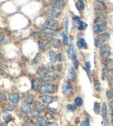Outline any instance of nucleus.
I'll return each mask as SVG.
<instances>
[{"label":"nucleus","mask_w":113,"mask_h":126,"mask_svg":"<svg viewBox=\"0 0 113 126\" xmlns=\"http://www.w3.org/2000/svg\"><path fill=\"white\" fill-rule=\"evenodd\" d=\"M56 91V87L55 84H44L42 86L40 87L39 92L43 95H46V94H50V93H54Z\"/></svg>","instance_id":"obj_1"},{"label":"nucleus","mask_w":113,"mask_h":126,"mask_svg":"<svg viewBox=\"0 0 113 126\" xmlns=\"http://www.w3.org/2000/svg\"><path fill=\"white\" fill-rule=\"evenodd\" d=\"M44 26L51 28V29H56V28H57L59 26V22L54 18H49L44 21Z\"/></svg>","instance_id":"obj_2"},{"label":"nucleus","mask_w":113,"mask_h":126,"mask_svg":"<svg viewBox=\"0 0 113 126\" xmlns=\"http://www.w3.org/2000/svg\"><path fill=\"white\" fill-rule=\"evenodd\" d=\"M100 53L101 56L104 58H109L110 55H111V48H110L109 45L107 44H104L102 45V47L100 48Z\"/></svg>","instance_id":"obj_3"},{"label":"nucleus","mask_w":113,"mask_h":126,"mask_svg":"<svg viewBox=\"0 0 113 126\" xmlns=\"http://www.w3.org/2000/svg\"><path fill=\"white\" fill-rule=\"evenodd\" d=\"M54 67L50 65V66H43L42 68H40L38 70V74L40 75V76H46L47 73L49 72H52L54 71Z\"/></svg>","instance_id":"obj_4"},{"label":"nucleus","mask_w":113,"mask_h":126,"mask_svg":"<svg viewBox=\"0 0 113 126\" xmlns=\"http://www.w3.org/2000/svg\"><path fill=\"white\" fill-rule=\"evenodd\" d=\"M107 29V25L105 23L102 24H97L96 25H94L93 27V31H94L95 33H101V32H104Z\"/></svg>","instance_id":"obj_5"},{"label":"nucleus","mask_w":113,"mask_h":126,"mask_svg":"<svg viewBox=\"0 0 113 126\" xmlns=\"http://www.w3.org/2000/svg\"><path fill=\"white\" fill-rule=\"evenodd\" d=\"M48 16L50 17V18H56L57 17H59V15H60V10H56L55 8H50V10H48V12H47Z\"/></svg>","instance_id":"obj_6"},{"label":"nucleus","mask_w":113,"mask_h":126,"mask_svg":"<svg viewBox=\"0 0 113 126\" xmlns=\"http://www.w3.org/2000/svg\"><path fill=\"white\" fill-rule=\"evenodd\" d=\"M67 54H68V57H69L70 59L74 60L75 58H77V56H76V53H75V50H74L73 43H71L69 45V48H68V50H67Z\"/></svg>","instance_id":"obj_7"},{"label":"nucleus","mask_w":113,"mask_h":126,"mask_svg":"<svg viewBox=\"0 0 113 126\" xmlns=\"http://www.w3.org/2000/svg\"><path fill=\"white\" fill-rule=\"evenodd\" d=\"M63 92L65 95H70L72 92V87H71V84L68 82H65L63 84Z\"/></svg>","instance_id":"obj_8"},{"label":"nucleus","mask_w":113,"mask_h":126,"mask_svg":"<svg viewBox=\"0 0 113 126\" xmlns=\"http://www.w3.org/2000/svg\"><path fill=\"white\" fill-rule=\"evenodd\" d=\"M65 1L64 0H56L55 2L52 3V6L53 8L56 9V10H62V9L65 7Z\"/></svg>","instance_id":"obj_9"},{"label":"nucleus","mask_w":113,"mask_h":126,"mask_svg":"<svg viewBox=\"0 0 113 126\" xmlns=\"http://www.w3.org/2000/svg\"><path fill=\"white\" fill-rule=\"evenodd\" d=\"M42 31L44 34L48 36H56V31L54 29H51V28H48V27L44 26L42 28Z\"/></svg>","instance_id":"obj_10"},{"label":"nucleus","mask_w":113,"mask_h":126,"mask_svg":"<svg viewBox=\"0 0 113 126\" xmlns=\"http://www.w3.org/2000/svg\"><path fill=\"white\" fill-rule=\"evenodd\" d=\"M20 109H21V111L23 112L24 114H25V115H28V114L32 113V109H31V107H30L29 103H23L21 105V107H20Z\"/></svg>","instance_id":"obj_11"},{"label":"nucleus","mask_w":113,"mask_h":126,"mask_svg":"<svg viewBox=\"0 0 113 126\" xmlns=\"http://www.w3.org/2000/svg\"><path fill=\"white\" fill-rule=\"evenodd\" d=\"M106 14L105 13H100V14L97 15V17L95 18V23H101L105 22L106 20Z\"/></svg>","instance_id":"obj_12"},{"label":"nucleus","mask_w":113,"mask_h":126,"mask_svg":"<svg viewBox=\"0 0 113 126\" xmlns=\"http://www.w3.org/2000/svg\"><path fill=\"white\" fill-rule=\"evenodd\" d=\"M8 99L12 103H18V101H19V96L17 95V94H16V93H11V94L9 95Z\"/></svg>","instance_id":"obj_13"},{"label":"nucleus","mask_w":113,"mask_h":126,"mask_svg":"<svg viewBox=\"0 0 113 126\" xmlns=\"http://www.w3.org/2000/svg\"><path fill=\"white\" fill-rule=\"evenodd\" d=\"M103 77L105 78V77H113V70L111 69H106V70H103Z\"/></svg>","instance_id":"obj_14"},{"label":"nucleus","mask_w":113,"mask_h":126,"mask_svg":"<svg viewBox=\"0 0 113 126\" xmlns=\"http://www.w3.org/2000/svg\"><path fill=\"white\" fill-rule=\"evenodd\" d=\"M49 54H50V62H51V64L56 63V60L58 59V56H57V54H56L54 50H50Z\"/></svg>","instance_id":"obj_15"},{"label":"nucleus","mask_w":113,"mask_h":126,"mask_svg":"<svg viewBox=\"0 0 113 126\" xmlns=\"http://www.w3.org/2000/svg\"><path fill=\"white\" fill-rule=\"evenodd\" d=\"M76 69L74 68V66H71V68H70V70H69V76L70 78L71 79V80L75 81L76 78H77V74H76Z\"/></svg>","instance_id":"obj_16"},{"label":"nucleus","mask_w":113,"mask_h":126,"mask_svg":"<svg viewBox=\"0 0 113 126\" xmlns=\"http://www.w3.org/2000/svg\"><path fill=\"white\" fill-rule=\"evenodd\" d=\"M54 80V77L51 76H41V81L44 82V84H50L52 81Z\"/></svg>","instance_id":"obj_17"},{"label":"nucleus","mask_w":113,"mask_h":126,"mask_svg":"<svg viewBox=\"0 0 113 126\" xmlns=\"http://www.w3.org/2000/svg\"><path fill=\"white\" fill-rule=\"evenodd\" d=\"M41 98H42L43 102H44V103H47V104H49V103H51L53 102V100H54L52 97H50V96H47V95L42 96V97H41Z\"/></svg>","instance_id":"obj_18"},{"label":"nucleus","mask_w":113,"mask_h":126,"mask_svg":"<svg viewBox=\"0 0 113 126\" xmlns=\"http://www.w3.org/2000/svg\"><path fill=\"white\" fill-rule=\"evenodd\" d=\"M37 122H38V124L39 126H46L47 124V119L43 117H38L37 118Z\"/></svg>","instance_id":"obj_19"},{"label":"nucleus","mask_w":113,"mask_h":126,"mask_svg":"<svg viewBox=\"0 0 113 126\" xmlns=\"http://www.w3.org/2000/svg\"><path fill=\"white\" fill-rule=\"evenodd\" d=\"M109 38H110V34L109 33H104L99 37L98 40L100 43H105V42H107L108 40H109Z\"/></svg>","instance_id":"obj_20"},{"label":"nucleus","mask_w":113,"mask_h":126,"mask_svg":"<svg viewBox=\"0 0 113 126\" xmlns=\"http://www.w3.org/2000/svg\"><path fill=\"white\" fill-rule=\"evenodd\" d=\"M107 114H108V111H107V105H106V103H104L102 106V116H103V119L105 120V121H106Z\"/></svg>","instance_id":"obj_21"},{"label":"nucleus","mask_w":113,"mask_h":126,"mask_svg":"<svg viewBox=\"0 0 113 126\" xmlns=\"http://www.w3.org/2000/svg\"><path fill=\"white\" fill-rule=\"evenodd\" d=\"M94 7H95V9H97V10H105V9L106 8V6H105V4H104V3L98 2V1L95 2Z\"/></svg>","instance_id":"obj_22"},{"label":"nucleus","mask_w":113,"mask_h":126,"mask_svg":"<svg viewBox=\"0 0 113 126\" xmlns=\"http://www.w3.org/2000/svg\"><path fill=\"white\" fill-rule=\"evenodd\" d=\"M78 48H80V49H82V48L86 49V48H87V43H86V41L84 39V38H80V39H78Z\"/></svg>","instance_id":"obj_23"},{"label":"nucleus","mask_w":113,"mask_h":126,"mask_svg":"<svg viewBox=\"0 0 113 126\" xmlns=\"http://www.w3.org/2000/svg\"><path fill=\"white\" fill-rule=\"evenodd\" d=\"M76 7H77V9H78V10H83L84 9V3L83 0H78V1H77V3H76Z\"/></svg>","instance_id":"obj_24"},{"label":"nucleus","mask_w":113,"mask_h":126,"mask_svg":"<svg viewBox=\"0 0 113 126\" xmlns=\"http://www.w3.org/2000/svg\"><path fill=\"white\" fill-rule=\"evenodd\" d=\"M36 109H38V111H44L45 109V105L43 104L42 103H40L39 101L36 102Z\"/></svg>","instance_id":"obj_25"},{"label":"nucleus","mask_w":113,"mask_h":126,"mask_svg":"<svg viewBox=\"0 0 113 126\" xmlns=\"http://www.w3.org/2000/svg\"><path fill=\"white\" fill-rule=\"evenodd\" d=\"M50 44L54 46L55 48H60V45H61L60 40L56 39V38H53V39L50 40Z\"/></svg>","instance_id":"obj_26"},{"label":"nucleus","mask_w":113,"mask_h":126,"mask_svg":"<svg viewBox=\"0 0 113 126\" xmlns=\"http://www.w3.org/2000/svg\"><path fill=\"white\" fill-rule=\"evenodd\" d=\"M39 87H40V80H38V79H36L32 82V89L34 91H38L39 90Z\"/></svg>","instance_id":"obj_27"},{"label":"nucleus","mask_w":113,"mask_h":126,"mask_svg":"<svg viewBox=\"0 0 113 126\" xmlns=\"http://www.w3.org/2000/svg\"><path fill=\"white\" fill-rule=\"evenodd\" d=\"M62 37H63V43L65 45H68L69 44V38H68L67 32L64 31L63 33H62Z\"/></svg>","instance_id":"obj_28"},{"label":"nucleus","mask_w":113,"mask_h":126,"mask_svg":"<svg viewBox=\"0 0 113 126\" xmlns=\"http://www.w3.org/2000/svg\"><path fill=\"white\" fill-rule=\"evenodd\" d=\"M86 27H87V24L84 21H80V23L78 25V29L79 31H84V30L86 29Z\"/></svg>","instance_id":"obj_29"},{"label":"nucleus","mask_w":113,"mask_h":126,"mask_svg":"<svg viewBox=\"0 0 113 126\" xmlns=\"http://www.w3.org/2000/svg\"><path fill=\"white\" fill-rule=\"evenodd\" d=\"M11 119H12V118H11V116L9 113H6L4 115V121L5 123H10L11 121Z\"/></svg>","instance_id":"obj_30"},{"label":"nucleus","mask_w":113,"mask_h":126,"mask_svg":"<svg viewBox=\"0 0 113 126\" xmlns=\"http://www.w3.org/2000/svg\"><path fill=\"white\" fill-rule=\"evenodd\" d=\"M75 104L76 106H82L83 104V99L80 97H77L75 98Z\"/></svg>","instance_id":"obj_31"},{"label":"nucleus","mask_w":113,"mask_h":126,"mask_svg":"<svg viewBox=\"0 0 113 126\" xmlns=\"http://www.w3.org/2000/svg\"><path fill=\"white\" fill-rule=\"evenodd\" d=\"M72 20H73V28H75L76 26H77V25H78V24L80 23V17H73V18H72Z\"/></svg>","instance_id":"obj_32"},{"label":"nucleus","mask_w":113,"mask_h":126,"mask_svg":"<svg viewBox=\"0 0 113 126\" xmlns=\"http://www.w3.org/2000/svg\"><path fill=\"white\" fill-rule=\"evenodd\" d=\"M104 64H105V67L109 68V67H111V65L113 64V61L111 59H108V58H107V59L105 61V63H104Z\"/></svg>","instance_id":"obj_33"},{"label":"nucleus","mask_w":113,"mask_h":126,"mask_svg":"<svg viewBox=\"0 0 113 126\" xmlns=\"http://www.w3.org/2000/svg\"><path fill=\"white\" fill-rule=\"evenodd\" d=\"M81 126H90V119L88 118H85L84 121L81 123Z\"/></svg>","instance_id":"obj_34"},{"label":"nucleus","mask_w":113,"mask_h":126,"mask_svg":"<svg viewBox=\"0 0 113 126\" xmlns=\"http://www.w3.org/2000/svg\"><path fill=\"white\" fill-rule=\"evenodd\" d=\"M99 110H100V105H99L98 103H94V111L96 114H98L99 113Z\"/></svg>","instance_id":"obj_35"},{"label":"nucleus","mask_w":113,"mask_h":126,"mask_svg":"<svg viewBox=\"0 0 113 126\" xmlns=\"http://www.w3.org/2000/svg\"><path fill=\"white\" fill-rule=\"evenodd\" d=\"M94 86H95V89L97 90V91H101V84L100 83H99V81H95V84H94Z\"/></svg>","instance_id":"obj_36"},{"label":"nucleus","mask_w":113,"mask_h":126,"mask_svg":"<svg viewBox=\"0 0 113 126\" xmlns=\"http://www.w3.org/2000/svg\"><path fill=\"white\" fill-rule=\"evenodd\" d=\"M5 109H6V110H8V111H12V110H14L15 109V106L13 105V104H6V106H5Z\"/></svg>","instance_id":"obj_37"},{"label":"nucleus","mask_w":113,"mask_h":126,"mask_svg":"<svg viewBox=\"0 0 113 126\" xmlns=\"http://www.w3.org/2000/svg\"><path fill=\"white\" fill-rule=\"evenodd\" d=\"M32 117H33V118H38V117H39V111H38L37 109H34V110H32Z\"/></svg>","instance_id":"obj_38"},{"label":"nucleus","mask_w":113,"mask_h":126,"mask_svg":"<svg viewBox=\"0 0 113 126\" xmlns=\"http://www.w3.org/2000/svg\"><path fill=\"white\" fill-rule=\"evenodd\" d=\"M45 118L46 119H49V120L54 119V116L51 114V112H47V113L45 114Z\"/></svg>","instance_id":"obj_39"},{"label":"nucleus","mask_w":113,"mask_h":126,"mask_svg":"<svg viewBox=\"0 0 113 126\" xmlns=\"http://www.w3.org/2000/svg\"><path fill=\"white\" fill-rule=\"evenodd\" d=\"M25 102L27 103H32L33 102V96H28L26 98H25Z\"/></svg>","instance_id":"obj_40"},{"label":"nucleus","mask_w":113,"mask_h":126,"mask_svg":"<svg viewBox=\"0 0 113 126\" xmlns=\"http://www.w3.org/2000/svg\"><path fill=\"white\" fill-rule=\"evenodd\" d=\"M67 109L70 110V111H74V110H76V105H74V104H68Z\"/></svg>","instance_id":"obj_41"},{"label":"nucleus","mask_w":113,"mask_h":126,"mask_svg":"<svg viewBox=\"0 0 113 126\" xmlns=\"http://www.w3.org/2000/svg\"><path fill=\"white\" fill-rule=\"evenodd\" d=\"M65 31L68 32V17H65Z\"/></svg>","instance_id":"obj_42"},{"label":"nucleus","mask_w":113,"mask_h":126,"mask_svg":"<svg viewBox=\"0 0 113 126\" xmlns=\"http://www.w3.org/2000/svg\"><path fill=\"white\" fill-rule=\"evenodd\" d=\"M106 96H107L108 98H112L113 97V91L112 90H109V91H107Z\"/></svg>","instance_id":"obj_43"},{"label":"nucleus","mask_w":113,"mask_h":126,"mask_svg":"<svg viewBox=\"0 0 113 126\" xmlns=\"http://www.w3.org/2000/svg\"><path fill=\"white\" fill-rule=\"evenodd\" d=\"M73 63H74V68L75 69H78V58H75L73 60Z\"/></svg>","instance_id":"obj_44"},{"label":"nucleus","mask_w":113,"mask_h":126,"mask_svg":"<svg viewBox=\"0 0 113 126\" xmlns=\"http://www.w3.org/2000/svg\"><path fill=\"white\" fill-rule=\"evenodd\" d=\"M6 100V97H5V95L4 94H3V93H0V101H5Z\"/></svg>","instance_id":"obj_45"},{"label":"nucleus","mask_w":113,"mask_h":126,"mask_svg":"<svg viewBox=\"0 0 113 126\" xmlns=\"http://www.w3.org/2000/svg\"><path fill=\"white\" fill-rule=\"evenodd\" d=\"M38 45H39V48L41 49V50H44V43H43L42 41L38 42Z\"/></svg>","instance_id":"obj_46"},{"label":"nucleus","mask_w":113,"mask_h":126,"mask_svg":"<svg viewBox=\"0 0 113 126\" xmlns=\"http://www.w3.org/2000/svg\"><path fill=\"white\" fill-rule=\"evenodd\" d=\"M48 110L51 112V113H55V112L56 111V109H53V108H50V107H48Z\"/></svg>","instance_id":"obj_47"},{"label":"nucleus","mask_w":113,"mask_h":126,"mask_svg":"<svg viewBox=\"0 0 113 126\" xmlns=\"http://www.w3.org/2000/svg\"><path fill=\"white\" fill-rule=\"evenodd\" d=\"M94 44H95V46H96V47H97V46H98V39H97V38H95V39H94Z\"/></svg>","instance_id":"obj_48"},{"label":"nucleus","mask_w":113,"mask_h":126,"mask_svg":"<svg viewBox=\"0 0 113 126\" xmlns=\"http://www.w3.org/2000/svg\"><path fill=\"white\" fill-rule=\"evenodd\" d=\"M48 126H57V124H56V123H54V122L49 123V124H48Z\"/></svg>","instance_id":"obj_49"},{"label":"nucleus","mask_w":113,"mask_h":126,"mask_svg":"<svg viewBox=\"0 0 113 126\" xmlns=\"http://www.w3.org/2000/svg\"><path fill=\"white\" fill-rule=\"evenodd\" d=\"M4 36L3 35V34L0 33V42H3L4 41Z\"/></svg>","instance_id":"obj_50"},{"label":"nucleus","mask_w":113,"mask_h":126,"mask_svg":"<svg viewBox=\"0 0 113 126\" xmlns=\"http://www.w3.org/2000/svg\"><path fill=\"white\" fill-rule=\"evenodd\" d=\"M38 58H40V54L39 53H38V54H37V58H36V61H37V60H38Z\"/></svg>","instance_id":"obj_51"},{"label":"nucleus","mask_w":113,"mask_h":126,"mask_svg":"<svg viewBox=\"0 0 113 126\" xmlns=\"http://www.w3.org/2000/svg\"><path fill=\"white\" fill-rule=\"evenodd\" d=\"M105 126H110V123L108 122V121H106V122H105Z\"/></svg>","instance_id":"obj_52"},{"label":"nucleus","mask_w":113,"mask_h":126,"mask_svg":"<svg viewBox=\"0 0 113 126\" xmlns=\"http://www.w3.org/2000/svg\"><path fill=\"white\" fill-rule=\"evenodd\" d=\"M0 74L1 75H3V74H4V71L3 70H0Z\"/></svg>","instance_id":"obj_53"},{"label":"nucleus","mask_w":113,"mask_h":126,"mask_svg":"<svg viewBox=\"0 0 113 126\" xmlns=\"http://www.w3.org/2000/svg\"><path fill=\"white\" fill-rule=\"evenodd\" d=\"M97 1H98V2H101V3H104L105 0H97Z\"/></svg>","instance_id":"obj_54"},{"label":"nucleus","mask_w":113,"mask_h":126,"mask_svg":"<svg viewBox=\"0 0 113 126\" xmlns=\"http://www.w3.org/2000/svg\"><path fill=\"white\" fill-rule=\"evenodd\" d=\"M111 109H113V101L111 102Z\"/></svg>","instance_id":"obj_55"},{"label":"nucleus","mask_w":113,"mask_h":126,"mask_svg":"<svg viewBox=\"0 0 113 126\" xmlns=\"http://www.w3.org/2000/svg\"><path fill=\"white\" fill-rule=\"evenodd\" d=\"M50 2H55V1H56V0H50Z\"/></svg>","instance_id":"obj_56"},{"label":"nucleus","mask_w":113,"mask_h":126,"mask_svg":"<svg viewBox=\"0 0 113 126\" xmlns=\"http://www.w3.org/2000/svg\"><path fill=\"white\" fill-rule=\"evenodd\" d=\"M0 126H4V124H0Z\"/></svg>","instance_id":"obj_57"},{"label":"nucleus","mask_w":113,"mask_h":126,"mask_svg":"<svg viewBox=\"0 0 113 126\" xmlns=\"http://www.w3.org/2000/svg\"><path fill=\"white\" fill-rule=\"evenodd\" d=\"M112 126H113V119H112Z\"/></svg>","instance_id":"obj_58"}]
</instances>
